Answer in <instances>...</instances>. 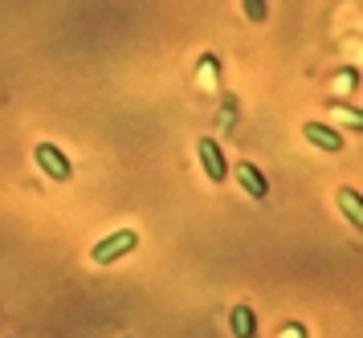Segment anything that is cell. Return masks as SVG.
Listing matches in <instances>:
<instances>
[{
  "instance_id": "1",
  "label": "cell",
  "mask_w": 363,
  "mask_h": 338,
  "mask_svg": "<svg viewBox=\"0 0 363 338\" xmlns=\"http://www.w3.org/2000/svg\"><path fill=\"white\" fill-rule=\"evenodd\" d=\"M135 244H139L135 228H118V232L102 237V241L90 249V261H94V265H115V261H123L127 253H135Z\"/></svg>"
},
{
  "instance_id": "2",
  "label": "cell",
  "mask_w": 363,
  "mask_h": 338,
  "mask_svg": "<svg viewBox=\"0 0 363 338\" xmlns=\"http://www.w3.org/2000/svg\"><path fill=\"white\" fill-rule=\"evenodd\" d=\"M33 159H37V167H41L50 179H57V184L74 179V163H69L53 143H37V147H33Z\"/></svg>"
},
{
  "instance_id": "3",
  "label": "cell",
  "mask_w": 363,
  "mask_h": 338,
  "mask_svg": "<svg viewBox=\"0 0 363 338\" xmlns=\"http://www.w3.org/2000/svg\"><path fill=\"white\" fill-rule=\"evenodd\" d=\"M196 151H200V167H204V176L213 179V184H225V179H229V159H225L220 143H216V139H200Z\"/></svg>"
},
{
  "instance_id": "4",
  "label": "cell",
  "mask_w": 363,
  "mask_h": 338,
  "mask_svg": "<svg viewBox=\"0 0 363 338\" xmlns=\"http://www.w3.org/2000/svg\"><path fill=\"white\" fill-rule=\"evenodd\" d=\"M302 135H306V143H314L318 151H327V155H339L343 151V135L335 127H327V123H306Z\"/></svg>"
},
{
  "instance_id": "5",
  "label": "cell",
  "mask_w": 363,
  "mask_h": 338,
  "mask_svg": "<svg viewBox=\"0 0 363 338\" xmlns=\"http://www.w3.org/2000/svg\"><path fill=\"white\" fill-rule=\"evenodd\" d=\"M237 179H241V188H245L253 200H265V196H269V179L262 176V167H253V163H237Z\"/></svg>"
},
{
  "instance_id": "6",
  "label": "cell",
  "mask_w": 363,
  "mask_h": 338,
  "mask_svg": "<svg viewBox=\"0 0 363 338\" xmlns=\"http://www.w3.org/2000/svg\"><path fill=\"white\" fill-rule=\"evenodd\" d=\"M229 330H233V338H253V334H257V318H253V306H233Z\"/></svg>"
},
{
  "instance_id": "7",
  "label": "cell",
  "mask_w": 363,
  "mask_h": 338,
  "mask_svg": "<svg viewBox=\"0 0 363 338\" xmlns=\"http://www.w3.org/2000/svg\"><path fill=\"white\" fill-rule=\"evenodd\" d=\"M339 204H343V216L351 220L355 228H363V212H359V192L355 188H343L339 192Z\"/></svg>"
},
{
  "instance_id": "8",
  "label": "cell",
  "mask_w": 363,
  "mask_h": 338,
  "mask_svg": "<svg viewBox=\"0 0 363 338\" xmlns=\"http://www.w3.org/2000/svg\"><path fill=\"white\" fill-rule=\"evenodd\" d=\"M245 16L249 21H265V0H245Z\"/></svg>"
},
{
  "instance_id": "9",
  "label": "cell",
  "mask_w": 363,
  "mask_h": 338,
  "mask_svg": "<svg viewBox=\"0 0 363 338\" xmlns=\"http://www.w3.org/2000/svg\"><path fill=\"white\" fill-rule=\"evenodd\" d=\"M123 338H131V334H123Z\"/></svg>"
}]
</instances>
